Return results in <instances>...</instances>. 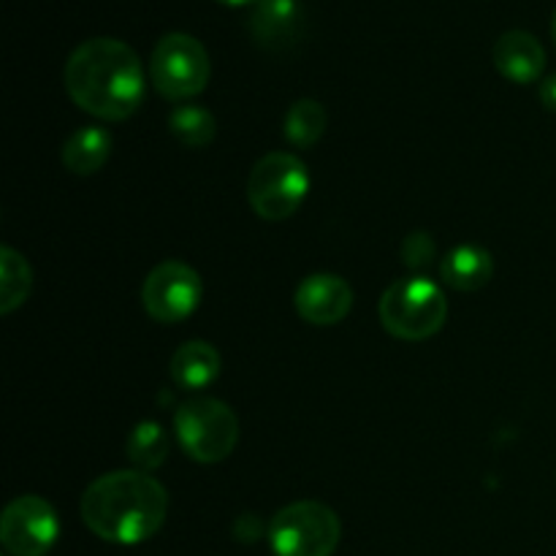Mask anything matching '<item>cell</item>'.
I'll return each mask as SVG.
<instances>
[{"label":"cell","instance_id":"obj_4","mask_svg":"<svg viewBox=\"0 0 556 556\" xmlns=\"http://www.w3.org/2000/svg\"><path fill=\"white\" fill-rule=\"evenodd\" d=\"M174 432L185 454L204 465L228 459L239 443V421L220 400H190L174 413Z\"/></svg>","mask_w":556,"mask_h":556},{"label":"cell","instance_id":"obj_15","mask_svg":"<svg viewBox=\"0 0 556 556\" xmlns=\"http://www.w3.org/2000/svg\"><path fill=\"white\" fill-rule=\"evenodd\" d=\"M112 155V136L101 125H85L63 144V163L68 172L87 177L96 174Z\"/></svg>","mask_w":556,"mask_h":556},{"label":"cell","instance_id":"obj_19","mask_svg":"<svg viewBox=\"0 0 556 556\" xmlns=\"http://www.w3.org/2000/svg\"><path fill=\"white\" fill-rule=\"evenodd\" d=\"M326 123H329L326 109L318 101H313V98H302V101H296L286 112L282 130H286V139L293 147H304L307 150V147L318 144L326 130Z\"/></svg>","mask_w":556,"mask_h":556},{"label":"cell","instance_id":"obj_5","mask_svg":"<svg viewBox=\"0 0 556 556\" xmlns=\"http://www.w3.org/2000/svg\"><path fill=\"white\" fill-rule=\"evenodd\" d=\"M340 516L315 500L286 505L269 525L275 556H331L340 546Z\"/></svg>","mask_w":556,"mask_h":556},{"label":"cell","instance_id":"obj_17","mask_svg":"<svg viewBox=\"0 0 556 556\" xmlns=\"http://www.w3.org/2000/svg\"><path fill=\"white\" fill-rule=\"evenodd\" d=\"M168 130H172L179 144L190 147V150H201V147L215 141L217 123L210 109L185 103V106H177L168 114Z\"/></svg>","mask_w":556,"mask_h":556},{"label":"cell","instance_id":"obj_1","mask_svg":"<svg viewBox=\"0 0 556 556\" xmlns=\"http://www.w3.org/2000/svg\"><path fill=\"white\" fill-rule=\"evenodd\" d=\"M71 101L109 123L128 119L144 101V68L117 38H90L71 52L63 71Z\"/></svg>","mask_w":556,"mask_h":556},{"label":"cell","instance_id":"obj_22","mask_svg":"<svg viewBox=\"0 0 556 556\" xmlns=\"http://www.w3.org/2000/svg\"><path fill=\"white\" fill-rule=\"evenodd\" d=\"M220 3H226V5H244V3H250V0H220Z\"/></svg>","mask_w":556,"mask_h":556},{"label":"cell","instance_id":"obj_8","mask_svg":"<svg viewBox=\"0 0 556 556\" xmlns=\"http://www.w3.org/2000/svg\"><path fill=\"white\" fill-rule=\"evenodd\" d=\"M60 535L52 505L36 494H25L5 505L0 519V541L11 556H43Z\"/></svg>","mask_w":556,"mask_h":556},{"label":"cell","instance_id":"obj_2","mask_svg":"<svg viewBox=\"0 0 556 556\" xmlns=\"http://www.w3.org/2000/svg\"><path fill=\"white\" fill-rule=\"evenodd\" d=\"M168 516V492L141 470L101 476L81 494V521L101 541L134 546L157 535Z\"/></svg>","mask_w":556,"mask_h":556},{"label":"cell","instance_id":"obj_23","mask_svg":"<svg viewBox=\"0 0 556 556\" xmlns=\"http://www.w3.org/2000/svg\"><path fill=\"white\" fill-rule=\"evenodd\" d=\"M552 36H554V43H556V11H554V20H552Z\"/></svg>","mask_w":556,"mask_h":556},{"label":"cell","instance_id":"obj_3","mask_svg":"<svg viewBox=\"0 0 556 556\" xmlns=\"http://www.w3.org/2000/svg\"><path fill=\"white\" fill-rule=\"evenodd\" d=\"M380 324L396 340L421 342L438 334L448 318V302L429 277H402L380 296Z\"/></svg>","mask_w":556,"mask_h":556},{"label":"cell","instance_id":"obj_10","mask_svg":"<svg viewBox=\"0 0 556 556\" xmlns=\"http://www.w3.org/2000/svg\"><path fill=\"white\" fill-rule=\"evenodd\" d=\"M296 313L313 326H334L351 313L353 288L337 275H309L296 288Z\"/></svg>","mask_w":556,"mask_h":556},{"label":"cell","instance_id":"obj_12","mask_svg":"<svg viewBox=\"0 0 556 556\" xmlns=\"http://www.w3.org/2000/svg\"><path fill=\"white\" fill-rule=\"evenodd\" d=\"M302 14L296 0H255L250 30L266 49H286L299 36Z\"/></svg>","mask_w":556,"mask_h":556},{"label":"cell","instance_id":"obj_11","mask_svg":"<svg viewBox=\"0 0 556 556\" xmlns=\"http://www.w3.org/2000/svg\"><path fill=\"white\" fill-rule=\"evenodd\" d=\"M494 65L500 74L510 81H535L546 68V52L543 43L527 30H508L494 43Z\"/></svg>","mask_w":556,"mask_h":556},{"label":"cell","instance_id":"obj_18","mask_svg":"<svg viewBox=\"0 0 556 556\" xmlns=\"http://www.w3.org/2000/svg\"><path fill=\"white\" fill-rule=\"evenodd\" d=\"M168 448H172V440H168L166 429L155 421H144L130 432L128 445V459L134 462L136 470L152 472L168 459Z\"/></svg>","mask_w":556,"mask_h":556},{"label":"cell","instance_id":"obj_6","mask_svg":"<svg viewBox=\"0 0 556 556\" xmlns=\"http://www.w3.org/2000/svg\"><path fill=\"white\" fill-rule=\"evenodd\" d=\"M309 190L307 166L291 152H269L253 166L248 201L264 220H286L304 204Z\"/></svg>","mask_w":556,"mask_h":556},{"label":"cell","instance_id":"obj_16","mask_svg":"<svg viewBox=\"0 0 556 556\" xmlns=\"http://www.w3.org/2000/svg\"><path fill=\"white\" fill-rule=\"evenodd\" d=\"M33 288V271L25 255L14 248H0V313L9 315L27 302Z\"/></svg>","mask_w":556,"mask_h":556},{"label":"cell","instance_id":"obj_13","mask_svg":"<svg viewBox=\"0 0 556 556\" xmlns=\"http://www.w3.org/2000/svg\"><path fill=\"white\" fill-rule=\"evenodd\" d=\"M440 275L456 291H481L492 282L494 277V258L486 248H478V244H459L456 250H451L448 255L440 264Z\"/></svg>","mask_w":556,"mask_h":556},{"label":"cell","instance_id":"obj_9","mask_svg":"<svg viewBox=\"0 0 556 556\" xmlns=\"http://www.w3.org/2000/svg\"><path fill=\"white\" fill-rule=\"evenodd\" d=\"M141 302L157 324H177L195 313L201 302V277L182 261H163L147 275Z\"/></svg>","mask_w":556,"mask_h":556},{"label":"cell","instance_id":"obj_21","mask_svg":"<svg viewBox=\"0 0 556 556\" xmlns=\"http://www.w3.org/2000/svg\"><path fill=\"white\" fill-rule=\"evenodd\" d=\"M541 101L543 106L556 112V74L548 76V79L541 85Z\"/></svg>","mask_w":556,"mask_h":556},{"label":"cell","instance_id":"obj_20","mask_svg":"<svg viewBox=\"0 0 556 556\" xmlns=\"http://www.w3.org/2000/svg\"><path fill=\"white\" fill-rule=\"evenodd\" d=\"M434 253H438V248H434L432 237L424 231L407 233V239L402 242V261H405L410 269H424V266L432 264Z\"/></svg>","mask_w":556,"mask_h":556},{"label":"cell","instance_id":"obj_14","mask_svg":"<svg viewBox=\"0 0 556 556\" xmlns=\"http://www.w3.org/2000/svg\"><path fill=\"white\" fill-rule=\"evenodd\" d=\"M220 375V353L204 340L185 342L172 358V378L179 389H206Z\"/></svg>","mask_w":556,"mask_h":556},{"label":"cell","instance_id":"obj_7","mask_svg":"<svg viewBox=\"0 0 556 556\" xmlns=\"http://www.w3.org/2000/svg\"><path fill=\"white\" fill-rule=\"evenodd\" d=\"M152 85L168 101H188L204 92L212 63L204 43L188 33H166L152 49Z\"/></svg>","mask_w":556,"mask_h":556}]
</instances>
